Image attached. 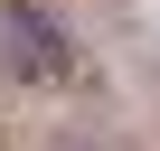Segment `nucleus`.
Wrapping results in <instances>:
<instances>
[{"label":"nucleus","mask_w":160,"mask_h":151,"mask_svg":"<svg viewBox=\"0 0 160 151\" xmlns=\"http://www.w3.org/2000/svg\"><path fill=\"white\" fill-rule=\"evenodd\" d=\"M0 66H10V76H28V85H57V76H75L66 29L47 19V0H0Z\"/></svg>","instance_id":"f257e3e1"}]
</instances>
